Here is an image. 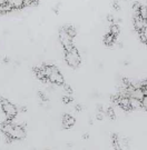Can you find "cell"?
Segmentation results:
<instances>
[{
  "instance_id": "cell-23",
  "label": "cell",
  "mask_w": 147,
  "mask_h": 150,
  "mask_svg": "<svg viewBox=\"0 0 147 150\" xmlns=\"http://www.w3.org/2000/svg\"><path fill=\"white\" fill-rule=\"evenodd\" d=\"M142 108H144L147 111V90L145 91V97H144V99L142 101Z\"/></svg>"
},
{
  "instance_id": "cell-33",
  "label": "cell",
  "mask_w": 147,
  "mask_h": 150,
  "mask_svg": "<svg viewBox=\"0 0 147 150\" xmlns=\"http://www.w3.org/2000/svg\"><path fill=\"white\" fill-rule=\"evenodd\" d=\"M88 138V134H84V139H87Z\"/></svg>"
},
{
  "instance_id": "cell-22",
  "label": "cell",
  "mask_w": 147,
  "mask_h": 150,
  "mask_svg": "<svg viewBox=\"0 0 147 150\" xmlns=\"http://www.w3.org/2000/svg\"><path fill=\"white\" fill-rule=\"evenodd\" d=\"M141 7H142V4H141L139 1H135V2L133 4V10L135 11V12H137V11L139 10Z\"/></svg>"
},
{
  "instance_id": "cell-4",
  "label": "cell",
  "mask_w": 147,
  "mask_h": 150,
  "mask_svg": "<svg viewBox=\"0 0 147 150\" xmlns=\"http://www.w3.org/2000/svg\"><path fill=\"white\" fill-rule=\"evenodd\" d=\"M6 141L11 142L12 140H21L26 137V129L22 125H15L9 134H6Z\"/></svg>"
},
{
  "instance_id": "cell-20",
  "label": "cell",
  "mask_w": 147,
  "mask_h": 150,
  "mask_svg": "<svg viewBox=\"0 0 147 150\" xmlns=\"http://www.w3.org/2000/svg\"><path fill=\"white\" fill-rule=\"evenodd\" d=\"M105 112H106V115H107L110 119H113V120L116 119V112H115V110H114V108L113 107H108Z\"/></svg>"
},
{
  "instance_id": "cell-8",
  "label": "cell",
  "mask_w": 147,
  "mask_h": 150,
  "mask_svg": "<svg viewBox=\"0 0 147 150\" xmlns=\"http://www.w3.org/2000/svg\"><path fill=\"white\" fill-rule=\"evenodd\" d=\"M134 28L137 32L143 31L145 28H146V25H145V20L142 19L141 17L138 16V13L136 12V15L134 17Z\"/></svg>"
},
{
  "instance_id": "cell-32",
  "label": "cell",
  "mask_w": 147,
  "mask_h": 150,
  "mask_svg": "<svg viewBox=\"0 0 147 150\" xmlns=\"http://www.w3.org/2000/svg\"><path fill=\"white\" fill-rule=\"evenodd\" d=\"M4 62H5V64H8V62H9V59H8V58H5V59H4Z\"/></svg>"
},
{
  "instance_id": "cell-5",
  "label": "cell",
  "mask_w": 147,
  "mask_h": 150,
  "mask_svg": "<svg viewBox=\"0 0 147 150\" xmlns=\"http://www.w3.org/2000/svg\"><path fill=\"white\" fill-rule=\"evenodd\" d=\"M59 40L60 42H61V45H62V48H64L65 51H69L72 48H75L74 42H72V39L67 35V32L65 31L64 28H60L59 30Z\"/></svg>"
},
{
  "instance_id": "cell-3",
  "label": "cell",
  "mask_w": 147,
  "mask_h": 150,
  "mask_svg": "<svg viewBox=\"0 0 147 150\" xmlns=\"http://www.w3.org/2000/svg\"><path fill=\"white\" fill-rule=\"evenodd\" d=\"M65 60L67 64L74 69L78 68L80 66V62H82L80 54L76 48H72L69 51H65Z\"/></svg>"
},
{
  "instance_id": "cell-2",
  "label": "cell",
  "mask_w": 147,
  "mask_h": 150,
  "mask_svg": "<svg viewBox=\"0 0 147 150\" xmlns=\"http://www.w3.org/2000/svg\"><path fill=\"white\" fill-rule=\"evenodd\" d=\"M0 106H1V109H2L4 113L6 115L7 119L13 120L16 118V116L18 115V109H17V107L13 103H11L9 100H7L6 98L1 97L0 98Z\"/></svg>"
},
{
  "instance_id": "cell-31",
  "label": "cell",
  "mask_w": 147,
  "mask_h": 150,
  "mask_svg": "<svg viewBox=\"0 0 147 150\" xmlns=\"http://www.w3.org/2000/svg\"><path fill=\"white\" fill-rule=\"evenodd\" d=\"M20 111H22V112H25V111H27V109L25 107H20Z\"/></svg>"
},
{
  "instance_id": "cell-28",
  "label": "cell",
  "mask_w": 147,
  "mask_h": 150,
  "mask_svg": "<svg viewBox=\"0 0 147 150\" xmlns=\"http://www.w3.org/2000/svg\"><path fill=\"white\" fill-rule=\"evenodd\" d=\"M30 2V6H37L38 5V0H28Z\"/></svg>"
},
{
  "instance_id": "cell-13",
  "label": "cell",
  "mask_w": 147,
  "mask_h": 150,
  "mask_svg": "<svg viewBox=\"0 0 147 150\" xmlns=\"http://www.w3.org/2000/svg\"><path fill=\"white\" fill-rule=\"evenodd\" d=\"M116 41V38L110 33L108 32L107 35H105V37H104V43H105V46H107V47H110V46H113Z\"/></svg>"
},
{
  "instance_id": "cell-26",
  "label": "cell",
  "mask_w": 147,
  "mask_h": 150,
  "mask_svg": "<svg viewBox=\"0 0 147 150\" xmlns=\"http://www.w3.org/2000/svg\"><path fill=\"white\" fill-rule=\"evenodd\" d=\"M113 7H114V9H116V10H119V4H118V1L117 0H114L113 1Z\"/></svg>"
},
{
  "instance_id": "cell-7",
  "label": "cell",
  "mask_w": 147,
  "mask_h": 150,
  "mask_svg": "<svg viewBox=\"0 0 147 150\" xmlns=\"http://www.w3.org/2000/svg\"><path fill=\"white\" fill-rule=\"evenodd\" d=\"M61 122H62V128L64 129H70L76 123V119L69 113H65L61 118Z\"/></svg>"
},
{
  "instance_id": "cell-24",
  "label": "cell",
  "mask_w": 147,
  "mask_h": 150,
  "mask_svg": "<svg viewBox=\"0 0 147 150\" xmlns=\"http://www.w3.org/2000/svg\"><path fill=\"white\" fill-rule=\"evenodd\" d=\"M62 88H64V90L66 91V92H68V93H72V88H71L69 85H67V83H64L62 85Z\"/></svg>"
},
{
  "instance_id": "cell-9",
  "label": "cell",
  "mask_w": 147,
  "mask_h": 150,
  "mask_svg": "<svg viewBox=\"0 0 147 150\" xmlns=\"http://www.w3.org/2000/svg\"><path fill=\"white\" fill-rule=\"evenodd\" d=\"M13 126H15V123L12 122V120H9V119H7L6 121L0 125V130H1V132L5 134H9L11 132V130L13 129Z\"/></svg>"
},
{
  "instance_id": "cell-16",
  "label": "cell",
  "mask_w": 147,
  "mask_h": 150,
  "mask_svg": "<svg viewBox=\"0 0 147 150\" xmlns=\"http://www.w3.org/2000/svg\"><path fill=\"white\" fill-rule=\"evenodd\" d=\"M111 142L114 146L115 150H120V145H119V140H118V136L116 134H111Z\"/></svg>"
},
{
  "instance_id": "cell-17",
  "label": "cell",
  "mask_w": 147,
  "mask_h": 150,
  "mask_svg": "<svg viewBox=\"0 0 147 150\" xmlns=\"http://www.w3.org/2000/svg\"><path fill=\"white\" fill-rule=\"evenodd\" d=\"M137 13H138V16L141 17L142 19H147V7L146 6H142L141 8H139V10L137 11Z\"/></svg>"
},
{
  "instance_id": "cell-29",
  "label": "cell",
  "mask_w": 147,
  "mask_h": 150,
  "mask_svg": "<svg viewBox=\"0 0 147 150\" xmlns=\"http://www.w3.org/2000/svg\"><path fill=\"white\" fill-rule=\"evenodd\" d=\"M75 109H76L77 111H82V107L80 106V105H76V107H75Z\"/></svg>"
},
{
  "instance_id": "cell-21",
  "label": "cell",
  "mask_w": 147,
  "mask_h": 150,
  "mask_svg": "<svg viewBox=\"0 0 147 150\" xmlns=\"http://www.w3.org/2000/svg\"><path fill=\"white\" fill-rule=\"evenodd\" d=\"M72 101V97L70 95H65V96H62V102L65 103V105H68L69 102Z\"/></svg>"
},
{
  "instance_id": "cell-11",
  "label": "cell",
  "mask_w": 147,
  "mask_h": 150,
  "mask_svg": "<svg viewBox=\"0 0 147 150\" xmlns=\"http://www.w3.org/2000/svg\"><path fill=\"white\" fill-rule=\"evenodd\" d=\"M33 72H35V75L36 77L40 79V80L43 81V82H48V78L46 77V74H45V70L43 67H35L33 68Z\"/></svg>"
},
{
  "instance_id": "cell-14",
  "label": "cell",
  "mask_w": 147,
  "mask_h": 150,
  "mask_svg": "<svg viewBox=\"0 0 147 150\" xmlns=\"http://www.w3.org/2000/svg\"><path fill=\"white\" fill-rule=\"evenodd\" d=\"M109 32L114 36L115 38L118 37V35L120 33V29H119V26L117 25V23H113L111 26H110V30H109Z\"/></svg>"
},
{
  "instance_id": "cell-19",
  "label": "cell",
  "mask_w": 147,
  "mask_h": 150,
  "mask_svg": "<svg viewBox=\"0 0 147 150\" xmlns=\"http://www.w3.org/2000/svg\"><path fill=\"white\" fill-rule=\"evenodd\" d=\"M105 111H104L103 109V106L102 105H99V107L97 108V115H96V117H97L98 120H103L104 117H105Z\"/></svg>"
},
{
  "instance_id": "cell-15",
  "label": "cell",
  "mask_w": 147,
  "mask_h": 150,
  "mask_svg": "<svg viewBox=\"0 0 147 150\" xmlns=\"http://www.w3.org/2000/svg\"><path fill=\"white\" fill-rule=\"evenodd\" d=\"M64 29H65V31L67 32V35L69 36V37L72 39V38L76 36V29L72 27V26H70V25H68V26H66V27H64Z\"/></svg>"
},
{
  "instance_id": "cell-27",
  "label": "cell",
  "mask_w": 147,
  "mask_h": 150,
  "mask_svg": "<svg viewBox=\"0 0 147 150\" xmlns=\"http://www.w3.org/2000/svg\"><path fill=\"white\" fill-rule=\"evenodd\" d=\"M143 33V36H144V38H145V40H146V43L145 45H147V28H145L143 31H141Z\"/></svg>"
},
{
  "instance_id": "cell-12",
  "label": "cell",
  "mask_w": 147,
  "mask_h": 150,
  "mask_svg": "<svg viewBox=\"0 0 147 150\" xmlns=\"http://www.w3.org/2000/svg\"><path fill=\"white\" fill-rule=\"evenodd\" d=\"M7 4H9L12 9H21L25 7V0H6Z\"/></svg>"
},
{
  "instance_id": "cell-30",
  "label": "cell",
  "mask_w": 147,
  "mask_h": 150,
  "mask_svg": "<svg viewBox=\"0 0 147 150\" xmlns=\"http://www.w3.org/2000/svg\"><path fill=\"white\" fill-rule=\"evenodd\" d=\"M107 20H108V21H110V22H113V21H114V18H113V16H111V15H108V17H107Z\"/></svg>"
},
{
  "instance_id": "cell-6",
  "label": "cell",
  "mask_w": 147,
  "mask_h": 150,
  "mask_svg": "<svg viewBox=\"0 0 147 150\" xmlns=\"http://www.w3.org/2000/svg\"><path fill=\"white\" fill-rule=\"evenodd\" d=\"M118 95H119V93H118ZM117 105H118L124 111H131V110H133L131 105V99H129V97H127V96H120L119 95L118 100H117Z\"/></svg>"
},
{
  "instance_id": "cell-25",
  "label": "cell",
  "mask_w": 147,
  "mask_h": 150,
  "mask_svg": "<svg viewBox=\"0 0 147 150\" xmlns=\"http://www.w3.org/2000/svg\"><path fill=\"white\" fill-rule=\"evenodd\" d=\"M38 96H39V98L43 100V101H47L48 100V98H47V96L45 95L43 91H38Z\"/></svg>"
},
{
  "instance_id": "cell-10",
  "label": "cell",
  "mask_w": 147,
  "mask_h": 150,
  "mask_svg": "<svg viewBox=\"0 0 147 150\" xmlns=\"http://www.w3.org/2000/svg\"><path fill=\"white\" fill-rule=\"evenodd\" d=\"M144 97H145V92L143 91V89H141L139 86H136V88L134 89V91L131 93L129 98H133V99H137V100H139V101H143Z\"/></svg>"
},
{
  "instance_id": "cell-1",
  "label": "cell",
  "mask_w": 147,
  "mask_h": 150,
  "mask_svg": "<svg viewBox=\"0 0 147 150\" xmlns=\"http://www.w3.org/2000/svg\"><path fill=\"white\" fill-rule=\"evenodd\" d=\"M41 67L44 68L46 77L48 78V81H50L51 83H55L57 86H62L65 83L64 76L60 74V71L55 66H53V64H43Z\"/></svg>"
},
{
  "instance_id": "cell-18",
  "label": "cell",
  "mask_w": 147,
  "mask_h": 150,
  "mask_svg": "<svg viewBox=\"0 0 147 150\" xmlns=\"http://www.w3.org/2000/svg\"><path fill=\"white\" fill-rule=\"evenodd\" d=\"M131 99V105L133 109H139L142 108V101L137 100V99H133V98H129Z\"/></svg>"
}]
</instances>
